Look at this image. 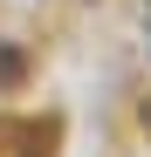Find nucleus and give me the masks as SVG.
Listing matches in <instances>:
<instances>
[{
  "label": "nucleus",
  "mask_w": 151,
  "mask_h": 157,
  "mask_svg": "<svg viewBox=\"0 0 151 157\" xmlns=\"http://www.w3.org/2000/svg\"><path fill=\"white\" fill-rule=\"evenodd\" d=\"M21 68H28V62H21L14 48H0V82H21Z\"/></svg>",
  "instance_id": "obj_1"
},
{
  "label": "nucleus",
  "mask_w": 151,
  "mask_h": 157,
  "mask_svg": "<svg viewBox=\"0 0 151 157\" xmlns=\"http://www.w3.org/2000/svg\"><path fill=\"white\" fill-rule=\"evenodd\" d=\"M144 130H151V116H144Z\"/></svg>",
  "instance_id": "obj_2"
}]
</instances>
